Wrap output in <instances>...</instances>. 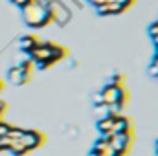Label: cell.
Instances as JSON below:
<instances>
[{"label": "cell", "mask_w": 158, "mask_h": 156, "mask_svg": "<svg viewBox=\"0 0 158 156\" xmlns=\"http://www.w3.org/2000/svg\"><path fill=\"white\" fill-rule=\"evenodd\" d=\"M114 154L119 156H127L131 153L132 145H134V130L132 132H121V134H114L110 138H107Z\"/></svg>", "instance_id": "6da1fadb"}, {"label": "cell", "mask_w": 158, "mask_h": 156, "mask_svg": "<svg viewBox=\"0 0 158 156\" xmlns=\"http://www.w3.org/2000/svg\"><path fill=\"white\" fill-rule=\"evenodd\" d=\"M31 70H33V63L31 61H24L19 66H13L7 72V77L15 84H26L31 79Z\"/></svg>", "instance_id": "7a4b0ae2"}, {"label": "cell", "mask_w": 158, "mask_h": 156, "mask_svg": "<svg viewBox=\"0 0 158 156\" xmlns=\"http://www.w3.org/2000/svg\"><path fill=\"white\" fill-rule=\"evenodd\" d=\"M20 143L24 145V149L28 153H31V151L39 149L46 143V134L40 132V130H24V134L20 138Z\"/></svg>", "instance_id": "3957f363"}, {"label": "cell", "mask_w": 158, "mask_h": 156, "mask_svg": "<svg viewBox=\"0 0 158 156\" xmlns=\"http://www.w3.org/2000/svg\"><path fill=\"white\" fill-rule=\"evenodd\" d=\"M134 130V121L131 117L118 114L114 117V125H112V136L114 134H121V132H132Z\"/></svg>", "instance_id": "277c9868"}, {"label": "cell", "mask_w": 158, "mask_h": 156, "mask_svg": "<svg viewBox=\"0 0 158 156\" xmlns=\"http://www.w3.org/2000/svg\"><path fill=\"white\" fill-rule=\"evenodd\" d=\"M50 53H52V48H50V44H39V46H35L31 51H30V61L31 63H44V61H48L50 59Z\"/></svg>", "instance_id": "5b68a950"}, {"label": "cell", "mask_w": 158, "mask_h": 156, "mask_svg": "<svg viewBox=\"0 0 158 156\" xmlns=\"http://www.w3.org/2000/svg\"><path fill=\"white\" fill-rule=\"evenodd\" d=\"M88 156H114V151H112L109 140L101 136V138L94 143V147H92V151H90Z\"/></svg>", "instance_id": "8992f818"}, {"label": "cell", "mask_w": 158, "mask_h": 156, "mask_svg": "<svg viewBox=\"0 0 158 156\" xmlns=\"http://www.w3.org/2000/svg\"><path fill=\"white\" fill-rule=\"evenodd\" d=\"M118 88L119 86H114V84L109 83V84L101 90V94H99L101 103H105V105H109V107H114L116 101H118Z\"/></svg>", "instance_id": "52a82bcc"}, {"label": "cell", "mask_w": 158, "mask_h": 156, "mask_svg": "<svg viewBox=\"0 0 158 156\" xmlns=\"http://www.w3.org/2000/svg\"><path fill=\"white\" fill-rule=\"evenodd\" d=\"M39 44H42V42H40L37 37H33V35H26V37L20 39V48H22L24 51H28V53H30L35 46H39Z\"/></svg>", "instance_id": "ba28073f"}, {"label": "cell", "mask_w": 158, "mask_h": 156, "mask_svg": "<svg viewBox=\"0 0 158 156\" xmlns=\"http://www.w3.org/2000/svg\"><path fill=\"white\" fill-rule=\"evenodd\" d=\"M125 9L119 6V4H107V6H101V7H98V13L99 15H119V13H123Z\"/></svg>", "instance_id": "9c48e42d"}, {"label": "cell", "mask_w": 158, "mask_h": 156, "mask_svg": "<svg viewBox=\"0 0 158 156\" xmlns=\"http://www.w3.org/2000/svg\"><path fill=\"white\" fill-rule=\"evenodd\" d=\"M110 84H114V86H125V76H121V74L112 76V83Z\"/></svg>", "instance_id": "30bf717a"}, {"label": "cell", "mask_w": 158, "mask_h": 156, "mask_svg": "<svg viewBox=\"0 0 158 156\" xmlns=\"http://www.w3.org/2000/svg\"><path fill=\"white\" fill-rule=\"evenodd\" d=\"M96 7H101V6H107V4H116L114 0H90Z\"/></svg>", "instance_id": "8fae6325"}, {"label": "cell", "mask_w": 158, "mask_h": 156, "mask_svg": "<svg viewBox=\"0 0 158 156\" xmlns=\"http://www.w3.org/2000/svg\"><path fill=\"white\" fill-rule=\"evenodd\" d=\"M13 4H15V6H20V7L24 9L26 6H30V4H31V0H13Z\"/></svg>", "instance_id": "7c38bea8"}, {"label": "cell", "mask_w": 158, "mask_h": 156, "mask_svg": "<svg viewBox=\"0 0 158 156\" xmlns=\"http://www.w3.org/2000/svg\"><path fill=\"white\" fill-rule=\"evenodd\" d=\"M155 153H158V140L155 142Z\"/></svg>", "instance_id": "4fadbf2b"}, {"label": "cell", "mask_w": 158, "mask_h": 156, "mask_svg": "<svg viewBox=\"0 0 158 156\" xmlns=\"http://www.w3.org/2000/svg\"><path fill=\"white\" fill-rule=\"evenodd\" d=\"M155 57H158V46H156V55H155Z\"/></svg>", "instance_id": "5bb4252c"}, {"label": "cell", "mask_w": 158, "mask_h": 156, "mask_svg": "<svg viewBox=\"0 0 158 156\" xmlns=\"http://www.w3.org/2000/svg\"><path fill=\"white\" fill-rule=\"evenodd\" d=\"M155 156H158V153H155Z\"/></svg>", "instance_id": "9a60e30c"}, {"label": "cell", "mask_w": 158, "mask_h": 156, "mask_svg": "<svg viewBox=\"0 0 158 156\" xmlns=\"http://www.w3.org/2000/svg\"><path fill=\"white\" fill-rule=\"evenodd\" d=\"M114 156H119V154H114Z\"/></svg>", "instance_id": "2e32d148"}]
</instances>
